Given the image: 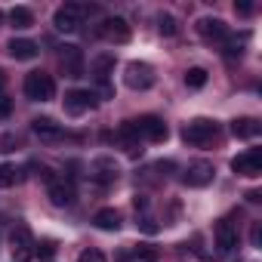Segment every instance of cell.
Listing matches in <instances>:
<instances>
[{
  "label": "cell",
  "instance_id": "cell-21",
  "mask_svg": "<svg viewBox=\"0 0 262 262\" xmlns=\"http://www.w3.org/2000/svg\"><path fill=\"white\" fill-rule=\"evenodd\" d=\"M250 40V31H241V34H228L222 43H225V59H241L244 56V47Z\"/></svg>",
  "mask_w": 262,
  "mask_h": 262
},
{
  "label": "cell",
  "instance_id": "cell-12",
  "mask_svg": "<svg viewBox=\"0 0 262 262\" xmlns=\"http://www.w3.org/2000/svg\"><path fill=\"white\" fill-rule=\"evenodd\" d=\"M93 108H96V96L90 90H71V93H65V114L80 117V114H86Z\"/></svg>",
  "mask_w": 262,
  "mask_h": 262
},
{
  "label": "cell",
  "instance_id": "cell-15",
  "mask_svg": "<svg viewBox=\"0 0 262 262\" xmlns=\"http://www.w3.org/2000/svg\"><path fill=\"white\" fill-rule=\"evenodd\" d=\"M47 194H50V201L56 207H71L74 204V185L68 179H62V176H56V179L47 182Z\"/></svg>",
  "mask_w": 262,
  "mask_h": 262
},
{
  "label": "cell",
  "instance_id": "cell-17",
  "mask_svg": "<svg viewBox=\"0 0 262 262\" xmlns=\"http://www.w3.org/2000/svg\"><path fill=\"white\" fill-rule=\"evenodd\" d=\"M7 50H10V56L13 59H19V62H28V59H34L37 56V43L34 40H28V37H13L10 43H7Z\"/></svg>",
  "mask_w": 262,
  "mask_h": 262
},
{
  "label": "cell",
  "instance_id": "cell-9",
  "mask_svg": "<svg viewBox=\"0 0 262 262\" xmlns=\"http://www.w3.org/2000/svg\"><path fill=\"white\" fill-rule=\"evenodd\" d=\"M213 176H216V167L210 161H191L185 167V173H182V182L188 188H204V185L213 182Z\"/></svg>",
  "mask_w": 262,
  "mask_h": 262
},
{
  "label": "cell",
  "instance_id": "cell-14",
  "mask_svg": "<svg viewBox=\"0 0 262 262\" xmlns=\"http://www.w3.org/2000/svg\"><path fill=\"white\" fill-rule=\"evenodd\" d=\"M31 133L40 139V142H62V136H65V129H62V123H56L53 117H34L31 120Z\"/></svg>",
  "mask_w": 262,
  "mask_h": 262
},
{
  "label": "cell",
  "instance_id": "cell-2",
  "mask_svg": "<svg viewBox=\"0 0 262 262\" xmlns=\"http://www.w3.org/2000/svg\"><path fill=\"white\" fill-rule=\"evenodd\" d=\"M216 133H219V126H216L213 120H207V117L188 120V123L182 126V139H185V145H191V148H207V145L216 139Z\"/></svg>",
  "mask_w": 262,
  "mask_h": 262
},
{
  "label": "cell",
  "instance_id": "cell-36",
  "mask_svg": "<svg viewBox=\"0 0 262 262\" xmlns=\"http://www.w3.org/2000/svg\"><path fill=\"white\" fill-rule=\"evenodd\" d=\"M7 86V74H4V68H0V90Z\"/></svg>",
  "mask_w": 262,
  "mask_h": 262
},
{
  "label": "cell",
  "instance_id": "cell-29",
  "mask_svg": "<svg viewBox=\"0 0 262 262\" xmlns=\"http://www.w3.org/2000/svg\"><path fill=\"white\" fill-rule=\"evenodd\" d=\"M34 253H40V259H50V256H56V241H40V244L34 247Z\"/></svg>",
  "mask_w": 262,
  "mask_h": 262
},
{
  "label": "cell",
  "instance_id": "cell-5",
  "mask_svg": "<svg viewBox=\"0 0 262 262\" xmlns=\"http://www.w3.org/2000/svg\"><path fill=\"white\" fill-rule=\"evenodd\" d=\"M123 83L129 90H148V86H155V68L148 62H126Z\"/></svg>",
  "mask_w": 262,
  "mask_h": 262
},
{
  "label": "cell",
  "instance_id": "cell-34",
  "mask_svg": "<svg viewBox=\"0 0 262 262\" xmlns=\"http://www.w3.org/2000/svg\"><path fill=\"white\" fill-rule=\"evenodd\" d=\"M234 10H237V13H241V16H250V13H253V4H237V7H234Z\"/></svg>",
  "mask_w": 262,
  "mask_h": 262
},
{
  "label": "cell",
  "instance_id": "cell-18",
  "mask_svg": "<svg viewBox=\"0 0 262 262\" xmlns=\"http://www.w3.org/2000/svg\"><path fill=\"white\" fill-rule=\"evenodd\" d=\"M259 120L256 117H234L231 120V136L234 139H256L259 136Z\"/></svg>",
  "mask_w": 262,
  "mask_h": 262
},
{
  "label": "cell",
  "instance_id": "cell-19",
  "mask_svg": "<svg viewBox=\"0 0 262 262\" xmlns=\"http://www.w3.org/2000/svg\"><path fill=\"white\" fill-rule=\"evenodd\" d=\"M90 176L108 185V182H114V179H117V164H114L111 158H99V161H93V167H90Z\"/></svg>",
  "mask_w": 262,
  "mask_h": 262
},
{
  "label": "cell",
  "instance_id": "cell-32",
  "mask_svg": "<svg viewBox=\"0 0 262 262\" xmlns=\"http://www.w3.org/2000/svg\"><path fill=\"white\" fill-rule=\"evenodd\" d=\"M250 241H253V247H259V244H262V225H259V222H253V231H250Z\"/></svg>",
  "mask_w": 262,
  "mask_h": 262
},
{
  "label": "cell",
  "instance_id": "cell-20",
  "mask_svg": "<svg viewBox=\"0 0 262 262\" xmlns=\"http://www.w3.org/2000/svg\"><path fill=\"white\" fill-rule=\"evenodd\" d=\"M93 225H96L99 231H117V228H120V213H117L114 207H102V210L93 216Z\"/></svg>",
  "mask_w": 262,
  "mask_h": 262
},
{
  "label": "cell",
  "instance_id": "cell-3",
  "mask_svg": "<svg viewBox=\"0 0 262 262\" xmlns=\"http://www.w3.org/2000/svg\"><path fill=\"white\" fill-rule=\"evenodd\" d=\"M22 90H25V96L31 102H50V99H56V80L47 71H28Z\"/></svg>",
  "mask_w": 262,
  "mask_h": 262
},
{
  "label": "cell",
  "instance_id": "cell-13",
  "mask_svg": "<svg viewBox=\"0 0 262 262\" xmlns=\"http://www.w3.org/2000/svg\"><path fill=\"white\" fill-rule=\"evenodd\" d=\"M59 62H62L65 77H83V50H80V47L65 43L62 53H59Z\"/></svg>",
  "mask_w": 262,
  "mask_h": 262
},
{
  "label": "cell",
  "instance_id": "cell-25",
  "mask_svg": "<svg viewBox=\"0 0 262 262\" xmlns=\"http://www.w3.org/2000/svg\"><path fill=\"white\" fill-rule=\"evenodd\" d=\"M158 31H161L164 37H176V34H179V22H176L170 13H161V16H158Z\"/></svg>",
  "mask_w": 262,
  "mask_h": 262
},
{
  "label": "cell",
  "instance_id": "cell-1",
  "mask_svg": "<svg viewBox=\"0 0 262 262\" xmlns=\"http://www.w3.org/2000/svg\"><path fill=\"white\" fill-rule=\"evenodd\" d=\"M90 13H96V7H86V4H65V7H59V10L53 13V25H56V31H62V34H74V31L83 25V16H90Z\"/></svg>",
  "mask_w": 262,
  "mask_h": 262
},
{
  "label": "cell",
  "instance_id": "cell-7",
  "mask_svg": "<svg viewBox=\"0 0 262 262\" xmlns=\"http://www.w3.org/2000/svg\"><path fill=\"white\" fill-rule=\"evenodd\" d=\"M133 126H136L139 139H148V142H167V136H170L167 123L158 114H142L139 120H133Z\"/></svg>",
  "mask_w": 262,
  "mask_h": 262
},
{
  "label": "cell",
  "instance_id": "cell-33",
  "mask_svg": "<svg viewBox=\"0 0 262 262\" xmlns=\"http://www.w3.org/2000/svg\"><path fill=\"white\" fill-rule=\"evenodd\" d=\"M158 170H161L164 176H170V173L176 170V164H173V161H161V164H158Z\"/></svg>",
  "mask_w": 262,
  "mask_h": 262
},
{
  "label": "cell",
  "instance_id": "cell-27",
  "mask_svg": "<svg viewBox=\"0 0 262 262\" xmlns=\"http://www.w3.org/2000/svg\"><path fill=\"white\" fill-rule=\"evenodd\" d=\"M77 262H108V259H105V253H102L99 247H86V250L77 256Z\"/></svg>",
  "mask_w": 262,
  "mask_h": 262
},
{
  "label": "cell",
  "instance_id": "cell-4",
  "mask_svg": "<svg viewBox=\"0 0 262 262\" xmlns=\"http://www.w3.org/2000/svg\"><path fill=\"white\" fill-rule=\"evenodd\" d=\"M213 237H216V250H219L222 256H228V262H231L234 253H237V241H241L234 222H231V219H219L216 228H213Z\"/></svg>",
  "mask_w": 262,
  "mask_h": 262
},
{
  "label": "cell",
  "instance_id": "cell-28",
  "mask_svg": "<svg viewBox=\"0 0 262 262\" xmlns=\"http://www.w3.org/2000/svg\"><path fill=\"white\" fill-rule=\"evenodd\" d=\"M136 225H139L142 231H148V234H158V231H161V225H158V222H155V219H151L148 213H142V216H136Z\"/></svg>",
  "mask_w": 262,
  "mask_h": 262
},
{
  "label": "cell",
  "instance_id": "cell-10",
  "mask_svg": "<svg viewBox=\"0 0 262 262\" xmlns=\"http://www.w3.org/2000/svg\"><path fill=\"white\" fill-rule=\"evenodd\" d=\"M231 170H234L237 176H247V179H256V176H262V151H259V148L241 151V155L231 161Z\"/></svg>",
  "mask_w": 262,
  "mask_h": 262
},
{
  "label": "cell",
  "instance_id": "cell-23",
  "mask_svg": "<svg viewBox=\"0 0 262 262\" xmlns=\"http://www.w3.org/2000/svg\"><path fill=\"white\" fill-rule=\"evenodd\" d=\"M22 179V170L16 164H0V188H13Z\"/></svg>",
  "mask_w": 262,
  "mask_h": 262
},
{
  "label": "cell",
  "instance_id": "cell-37",
  "mask_svg": "<svg viewBox=\"0 0 262 262\" xmlns=\"http://www.w3.org/2000/svg\"><path fill=\"white\" fill-rule=\"evenodd\" d=\"M0 19H4V13H0Z\"/></svg>",
  "mask_w": 262,
  "mask_h": 262
},
{
  "label": "cell",
  "instance_id": "cell-22",
  "mask_svg": "<svg viewBox=\"0 0 262 262\" xmlns=\"http://www.w3.org/2000/svg\"><path fill=\"white\" fill-rule=\"evenodd\" d=\"M10 22H13L16 28H22V31H25V28H31V25H34V13H31L28 7H13V10H10Z\"/></svg>",
  "mask_w": 262,
  "mask_h": 262
},
{
  "label": "cell",
  "instance_id": "cell-31",
  "mask_svg": "<svg viewBox=\"0 0 262 262\" xmlns=\"http://www.w3.org/2000/svg\"><path fill=\"white\" fill-rule=\"evenodd\" d=\"M10 111H13V102H10L4 93H0V120H4V117H10Z\"/></svg>",
  "mask_w": 262,
  "mask_h": 262
},
{
  "label": "cell",
  "instance_id": "cell-35",
  "mask_svg": "<svg viewBox=\"0 0 262 262\" xmlns=\"http://www.w3.org/2000/svg\"><path fill=\"white\" fill-rule=\"evenodd\" d=\"M247 201H250V204H259V201H262V194H259V191H247Z\"/></svg>",
  "mask_w": 262,
  "mask_h": 262
},
{
  "label": "cell",
  "instance_id": "cell-24",
  "mask_svg": "<svg viewBox=\"0 0 262 262\" xmlns=\"http://www.w3.org/2000/svg\"><path fill=\"white\" fill-rule=\"evenodd\" d=\"M185 86L188 90H201V86H207V68H188L185 71Z\"/></svg>",
  "mask_w": 262,
  "mask_h": 262
},
{
  "label": "cell",
  "instance_id": "cell-16",
  "mask_svg": "<svg viewBox=\"0 0 262 262\" xmlns=\"http://www.w3.org/2000/svg\"><path fill=\"white\" fill-rule=\"evenodd\" d=\"M111 71H114V56L111 53H102V56H96L93 59V77H96V83L102 86V93L105 96H111Z\"/></svg>",
  "mask_w": 262,
  "mask_h": 262
},
{
  "label": "cell",
  "instance_id": "cell-11",
  "mask_svg": "<svg viewBox=\"0 0 262 262\" xmlns=\"http://www.w3.org/2000/svg\"><path fill=\"white\" fill-rule=\"evenodd\" d=\"M198 34L207 40V43H222L231 31H228V25L222 22V19H216V16H204V19H198Z\"/></svg>",
  "mask_w": 262,
  "mask_h": 262
},
{
  "label": "cell",
  "instance_id": "cell-6",
  "mask_svg": "<svg viewBox=\"0 0 262 262\" xmlns=\"http://www.w3.org/2000/svg\"><path fill=\"white\" fill-rule=\"evenodd\" d=\"M96 34H99L102 40H108V43H126L129 37H133V31H129L126 19H120V16H108V19H102V22L96 25Z\"/></svg>",
  "mask_w": 262,
  "mask_h": 262
},
{
  "label": "cell",
  "instance_id": "cell-26",
  "mask_svg": "<svg viewBox=\"0 0 262 262\" xmlns=\"http://www.w3.org/2000/svg\"><path fill=\"white\" fill-rule=\"evenodd\" d=\"M129 253H133L136 259H145V262H158V259H161V253H158L151 244H136L133 250H129Z\"/></svg>",
  "mask_w": 262,
  "mask_h": 262
},
{
  "label": "cell",
  "instance_id": "cell-8",
  "mask_svg": "<svg viewBox=\"0 0 262 262\" xmlns=\"http://www.w3.org/2000/svg\"><path fill=\"white\" fill-rule=\"evenodd\" d=\"M10 244H13V259H16V262H31V259L37 256V253H34L37 241H34V234H31L25 225H16V228H13Z\"/></svg>",
  "mask_w": 262,
  "mask_h": 262
},
{
  "label": "cell",
  "instance_id": "cell-30",
  "mask_svg": "<svg viewBox=\"0 0 262 262\" xmlns=\"http://www.w3.org/2000/svg\"><path fill=\"white\" fill-rule=\"evenodd\" d=\"M148 207H151V204H148V194H136V198H133V210H136V216L148 213Z\"/></svg>",
  "mask_w": 262,
  "mask_h": 262
}]
</instances>
